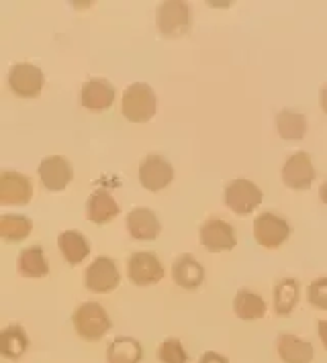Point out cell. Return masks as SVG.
<instances>
[{
    "mask_svg": "<svg viewBox=\"0 0 327 363\" xmlns=\"http://www.w3.org/2000/svg\"><path fill=\"white\" fill-rule=\"evenodd\" d=\"M72 325L84 341H100L111 330V316L98 302H82L72 314Z\"/></svg>",
    "mask_w": 327,
    "mask_h": 363,
    "instance_id": "cell-1",
    "label": "cell"
},
{
    "mask_svg": "<svg viewBox=\"0 0 327 363\" xmlns=\"http://www.w3.org/2000/svg\"><path fill=\"white\" fill-rule=\"evenodd\" d=\"M158 111V99L151 86L146 82H133L125 88L121 99V113L131 123H146Z\"/></svg>",
    "mask_w": 327,
    "mask_h": 363,
    "instance_id": "cell-2",
    "label": "cell"
},
{
    "mask_svg": "<svg viewBox=\"0 0 327 363\" xmlns=\"http://www.w3.org/2000/svg\"><path fill=\"white\" fill-rule=\"evenodd\" d=\"M225 204L235 215H252L264 200L262 190L252 180L237 178L225 186Z\"/></svg>",
    "mask_w": 327,
    "mask_h": 363,
    "instance_id": "cell-3",
    "label": "cell"
},
{
    "mask_svg": "<svg viewBox=\"0 0 327 363\" xmlns=\"http://www.w3.org/2000/svg\"><path fill=\"white\" fill-rule=\"evenodd\" d=\"M254 237L264 249H278L291 237V225L277 213H262L254 220Z\"/></svg>",
    "mask_w": 327,
    "mask_h": 363,
    "instance_id": "cell-4",
    "label": "cell"
},
{
    "mask_svg": "<svg viewBox=\"0 0 327 363\" xmlns=\"http://www.w3.org/2000/svg\"><path fill=\"white\" fill-rule=\"evenodd\" d=\"M156 23L166 37H180L191 27V9L182 0H166L158 6Z\"/></svg>",
    "mask_w": 327,
    "mask_h": 363,
    "instance_id": "cell-5",
    "label": "cell"
},
{
    "mask_svg": "<svg viewBox=\"0 0 327 363\" xmlns=\"http://www.w3.org/2000/svg\"><path fill=\"white\" fill-rule=\"evenodd\" d=\"M280 176H282L284 186H289L291 190H309L315 176H317L315 165H313V157L307 151L291 153L286 157L284 165H282Z\"/></svg>",
    "mask_w": 327,
    "mask_h": 363,
    "instance_id": "cell-6",
    "label": "cell"
},
{
    "mask_svg": "<svg viewBox=\"0 0 327 363\" xmlns=\"http://www.w3.org/2000/svg\"><path fill=\"white\" fill-rule=\"evenodd\" d=\"M127 278L135 286H154L164 278V265L151 251H135L127 259Z\"/></svg>",
    "mask_w": 327,
    "mask_h": 363,
    "instance_id": "cell-7",
    "label": "cell"
},
{
    "mask_svg": "<svg viewBox=\"0 0 327 363\" xmlns=\"http://www.w3.org/2000/svg\"><path fill=\"white\" fill-rule=\"evenodd\" d=\"M84 284H86V288L90 292L109 294V292H113L114 288H119V284H121L119 267H117V264L111 257L100 255V257H97L92 264L86 267Z\"/></svg>",
    "mask_w": 327,
    "mask_h": 363,
    "instance_id": "cell-8",
    "label": "cell"
},
{
    "mask_svg": "<svg viewBox=\"0 0 327 363\" xmlns=\"http://www.w3.org/2000/svg\"><path fill=\"white\" fill-rule=\"evenodd\" d=\"M172 180L174 167L160 153H149L139 164V182L149 192H160L166 186H170Z\"/></svg>",
    "mask_w": 327,
    "mask_h": 363,
    "instance_id": "cell-9",
    "label": "cell"
},
{
    "mask_svg": "<svg viewBox=\"0 0 327 363\" xmlns=\"http://www.w3.org/2000/svg\"><path fill=\"white\" fill-rule=\"evenodd\" d=\"M43 72L33 64H15L9 72V88L21 99H37L43 90Z\"/></svg>",
    "mask_w": 327,
    "mask_h": 363,
    "instance_id": "cell-10",
    "label": "cell"
},
{
    "mask_svg": "<svg viewBox=\"0 0 327 363\" xmlns=\"http://www.w3.org/2000/svg\"><path fill=\"white\" fill-rule=\"evenodd\" d=\"M74 178V167L64 155H49L39 164V180L51 192H62Z\"/></svg>",
    "mask_w": 327,
    "mask_h": 363,
    "instance_id": "cell-11",
    "label": "cell"
},
{
    "mask_svg": "<svg viewBox=\"0 0 327 363\" xmlns=\"http://www.w3.org/2000/svg\"><path fill=\"white\" fill-rule=\"evenodd\" d=\"M200 243L209 251H229L237 245L235 229L221 218H207L200 225Z\"/></svg>",
    "mask_w": 327,
    "mask_h": 363,
    "instance_id": "cell-12",
    "label": "cell"
},
{
    "mask_svg": "<svg viewBox=\"0 0 327 363\" xmlns=\"http://www.w3.org/2000/svg\"><path fill=\"white\" fill-rule=\"evenodd\" d=\"M33 196L31 180L18 172L4 169L0 174V200L2 204H29Z\"/></svg>",
    "mask_w": 327,
    "mask_h": 363,
    "instance_id": "cell-13",
    "label": "cell"
},
{
    "mask_svg": "<svg viewBox=\"0 0 327 363\" xmlns=\"http://www.w3.org/2000/svg\"><path fill=\"white\" fill-rule=\"evenodd\" d=\"M277 351L280 362L311 363L315 359V349L307 339L296 337L293 333H280L277 339Z\"/></svg>",
    "mask_w": 327,
    "mask_h": 363,
    "instance_id": "cell-14",
    "label": "cell"
},
{
    "mask_svg": "<svg viewBox=\"0 0 327 363\" xmlns=\"http://www.w3.org/2000/svg\"><path fill=\"white\" fill-rule=\"evenodd\" d=\"M80 100L84 108L102 113L107 108H111L114 102V88L113 84L104 78H92L82 86Z\"/></svg>",
    "mask_w": 327,
    "mask_h": 363,
    "instance_id": "cell-15",
    "label": "cell"
},
{
    "mask_svg": "<svg viewBox=\"0 0 327 363\" xmlns=\"http://www.w3.org/2000/svg\"><path fill=\"white\" fill-rule=\"evenodd\" d=\"M127 231L137 241H154L162 231L160 218L149 208H133L127 215Z\"/></svg>",
    "mask_w": 327,
    "mask_h": 363,
    "instance_id": "cell-16",
    "label": "cell"
},
{
    "mask_svg": "<svg viewBox=\"0 0 327 363\" xmlns=\"http://www.w3.org/2000/svg\"><path fill=\"white\" fill-rule=\"evenodd\" d=\"M172 278L184 290H196L205 281V267L188 253H182L172 264Z\"/></svg>",
    "mask_w": 327,
    "mask_h": 363,
    "instance_id": "cell-17",
    "label": "cell"
},
{
    "mask_svg": "<svg viewBox=\"0 0 327 363\" xmlns=\"http://www.w3.org/2000/svg\"><path fill=\"white\" fill-rule=\"evenodd\" d=\"M117 215H119V204H117V200L113 199V194L109 190L98 188V190H95L88 196V202H86V216H88L90 223H95V225H107Z\"/></svg>",
    "mask_w": 327,
    "mask_h": 363,
    "instance_id": "cell-18",
    "label": "cell"
},
{
    "mask_svg": "<svg viewBox=\"0 0 327 363\" xmlns=\"http://www.w3.org/2000/svg\"><path fill=\"white\" fill-rule=\"evenodd\" d=\"M301 298V286L294 278H282L277 281L274 292H272V302H274V313L278 316H291L299 304Z\"/></svg>",
    "mask_w": 327,
    "mask_h": 363,
    "instance_id": "cell-19",
    "label": "cell"
},
{
    "mask_svg": "<svg viewBox=\"0 0 327 363\" xmlns=\"http://www.w3.org/2000/svg\"><path fill=\"white\" fill-rule=\"evenodd\" d=\"M144 347L133 337H117L107 347V363H141Z\"/></svg>",
    "mask_w": 327,
    "mask_h": 363,
    "instance_id": "cell-20",
    "label": "cell"
},
{
    "mask_svg": "<svg viewBox=\"0 0 327 363\" xmlns=\"http://www.w3.org/2000/svg\"><path fill=\"white\" fill-rule=\"evenodd\" d=\"M58 247L62 251L64 259L70 265L82 264L88 253H90V243L80 231H64L58 237Z\"/></svg>",
    "mask_w": 327,
    "mask_h": 363,
    "instance_id": "cell-21",
    "label": "cell"
},
{
    "mask_svg": "<svg viewBox=\"0 0 327 363\" xmlns=\"http://www.w3.org/2000/svg\"><path fill=\"white\" fill-rule=\"evenodd\" d=\"M29 349V337L23 327L18 325H9L0 333V353L6 359H21Z\"/></svg>",
    "mask_w": 327,
    "mask_h": 363,
    "instance_id": "cell-22",
    "label": "cell"
},
{
    "mask_svg": "<svg viewBox=\"0 0 327 363\" xmlns=\"http://www.w3.org/2000/svg\"><path fill=\"white\" fill-rule=\"evenodd\" d=\"M266 300L247 290V288H242L237 294H235V300H233V313L235 316H240L242 320H258V318H264L266 316Z\"/></svg>",
    "mask_w": 327,
    "mask_h": 363,
    "instance_id": "cell-23",
    "label": "cell"
},
{
    "mask_svg": "<svg viewBox=\"0 0 327 363\" xmlns=\"http://www.w3.org/2000/svg\"><path fill=\"white\" fill-rule=\"evenodd\" d=\"M18 274L25 278H43L49 274V264L45 259V253L39 245H31V247L23 249L18 255Z\"/></svg>",
    "mask_w": 327,
    "mask_h": 363,
    "instance_id": "cell-24",
    "label": "cell"
},
{
    "mask_svg": "<svg viewBox=\"0 0 327 363\" xmlns=\"http://www.w3.org/2000/svg\"><path fill=\"white\" fill-rule=\"evenodd\" d=\"M277 131L286 141H301L307 133V116L293 108H282L277 115Z\"/></svg>",
    "mask_w": 327,
    "mask_h": 363,
    "instance_id": "cell-25",
    "label": "cell"
},
{
    "mask_svg": "<svg viewBox=\"0 0 327 363\" xmlns=\"http://www.w3.org/2000/svg\"><path fill=\"white\" fill-rule=\"evenodd\" d=\"M33 223L23 215H2L0 218V235L9 243L25 241L31 235Z\"/></svg>",
    "mask_w": 327,
    "mask_h": 363,
    "instance_id": "cell-26",
    "label": "cell"
},
{
    "mask_svg": "<svg viewBox=\"0 0 327 363\" xmlns=\"http://www.w3.org/2000/svg\"><path fill=\"white\" fill-rule=\"evenodd\" d=\"M158 359L162 363H188V353L176 337H170L158 347Z\"/></svg>",
    "mask_w": 327,
    "mask_h": 363,
    "instance_id": "cell-27",
    "label": "cell"
},
{
    "mask_svg": "<svg viewBox=\"0 0 327 363\" xmlns=\"http://www.w3.org/2000/svg\"><path fill=\"white\" fill-rule=\"evenodd\" d=\"M307 300L313 308L317 311H327V276L317 278L307 286Z\"/></svg>",
    "mask_w": 327,
    "mask_h": 363,
    "instance_id": "cell-28",
    "label": "cell"
},
{
    "mask_svg": "<svg viewBox=\"0 0 327 363\" xmlns=\"http://www.w3.org/2000/svg\"><path fill=\"white\" fill-rule=\"evenodd\" d=\"M198 363H229V359L225 355L217 353V351H205V353L200 355Z\"/></svg>",
    "mask_w": 327,
    "mask_h": 363,
    "instance_id": "cell-29",
    "label": "cell"
},
{
    "mask_svg": "<svg viewBox=\"0 0 327 363\" xmlns=\"http://www.w3.org/2000/svg\"><path fill=\"white\" fill-rule=\"evenodd\" d=\"M317 335H319L321 345L327 349V320H319V323H317Z\"/></svg>",
    "mask_w": 327,
    "mask_h": 363,
    "instance_id": "cell-30",
    "label": "cell"
},
{
    "mask_svg": "<svg viewBox=\"0 0 327 363\" xmlns=\"http://www.w3.org/2000/svg\"><path fill=\"white\" fill-rule=\"evenodd\" d=\"M319 104H321V111L327 115V82L323 84V88L319 92Z\"/></svg>",
    "mask_w": 327,
    "mask_h": 363,
    "instance_id": "cell-31",
    "label": "cell"
},
{
    "mask_svg": "<svg viewBox=\"0 0 327 363\" xmlns=\"http://www.w3.org/2000/svg\"><path fill=\"white\" fill-rule=\"evenodd\" d=\"M319 199L323 204H327V180L321 184V188H319Z\"/></svg>",
    "mask_w": 327,
    "mask_h": 363,
    "instance_id": "cell-32",
    "label": "cell"
}]
</instances>
